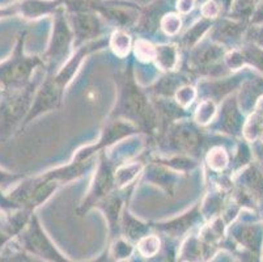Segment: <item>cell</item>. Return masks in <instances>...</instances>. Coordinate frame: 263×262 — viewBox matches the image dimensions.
I'll use <instances>...</instances> for the list:
<instances>
[{
    "label": "cell",
    "instance_id": "6da1fadb",
    "mask_svg": "<svg viewBox=\"0 0 263 262\" xmlns=\"http://www.w3.org/2000/svg\"><path fill=\"white\" fill-rule=\"evenodd\" d=\"M34 66L35 59L24 57L23 42L20 40L13 55L6 62L0 63V85H3L4 88L23 86Z\"/></svg>",
    "mask_w": 263,
    "mask_h": 262
},
{
    "label": "cell",
    "instance_id": "7a4b0ae2",
    "mask_svg": "<svg viewBox=\"0 0 263 262\" xmlns=\"http://www.w3.org/2000/svg\"><path fill=\"white\" fill-rule=\"evenodd\" d=\"M21 241L26 251L41 257V258H46L51 262H67L63 257H61L58 252L55 251V248L46 237V235L42 232L35 219L30 223L29 228L23 235Z\"/></svg>",
    "mask_w": 263,
    "mask_h": 262
},
{
    "label": "cell",
    "instance_id": "3957f363",
    "mask_svg": "<svg viewBox=\"0 0 263 262\" xmlns=\"http://www.w3.org/2000/svg\"><path fill=\"white\" fill-rule=\"evenodd\" d=\"M73 24H75V30L80 38L83 37H90V36L97 34L100 28V24L97 18H95L93 14L87 13H79L76 14L73 19Z\"/></svg>",
    "mask_w": 263,
    "mask_h": 262
},
{
    "label": "cell",
    "instance_id": "277c9868",
    "mask_svg": "<svg viewBox=\"0 0 263 262\" xmlns=\"http://www.w3.org/2000/svg\"><path fill=\"white\" fill-rule=\"evenodd\" d=\"M157 249H159V241H157L156 239H154V237L144 240V241L140 244V252H142L145 257L154 256L157 252Z\"/></svg>",
    "mask_w": 263,
    "mask_h": 262
},
{
    "label": "cell",
    "instance_id": "5b68a950",
    "mask_svg": "<svg viewBox=\"0 0 263 262\" xmlns=\"http://www.w3.org/2000/svg\"><path fill=\"white\" fill-rule=\"evenodd\" d=\"M6 262H30V261L28 259V257H26L25 254L18 253V254H13V256L9 257Z\"/></svg>",
    "mask_w": 263,
    "mask_h": 262
},
{
    "label": "cell",
    "instance_id": "8992f818",
    "mask_svg": "<svg viewBox=\"0 0 263 262\" xmlns=\"http://www.w3.org/2000/svg\"><path fill=\"white\" fill-rule=\"evenodd\" d=\"M254 23H263V2L258 6L254 13Z\"/></svg>",
    "mask_w": 263,
    "mask_h": 262
},
{
    "label": "cell",
    "instance_id": "52a82bcc",
    "mask_svg": "<svg viewBox=\"0 0 263 262\" xmlns=\"http://www.w3.org/2000/svg\"><path fill=\"white\" fill-rule=\"evenodd\" d=\"M7 240H8V236H7V235H4L3 232L0 231V248H2L4 244H6Z\"/></svg>",
    "mask_w": 263,
    "mask_h": 262
},
{
    "label": "cell",
    "instance_id": "ba28073f",
    "mask_svg": "<svg viewBox=\"0 0 263 262\" xmlns=\"http://www.w3.org/2000/svg\"><path fill=\"white\" fill-rule=\"evenodd\" d=\"M258 40L263 43V28H260L259 30H258Z\"/></svg>",
    "mask_w": 263,
    "mask_h": 262
},
{
    "label": "cell",
    "instance_id": "9c48e42d",
    "mask_svg": "<svg viewBox=\"0 0 263 262\" xmlns=\"http://www.w3.org/2000/svg\"><path fill=\"white\" fill-rule=\"evenodd\" d=\"M0 100H2V92H0Z\"/></svg>",
    "mask_w": 263,
    "mask_h": 262
}]
</instances>
